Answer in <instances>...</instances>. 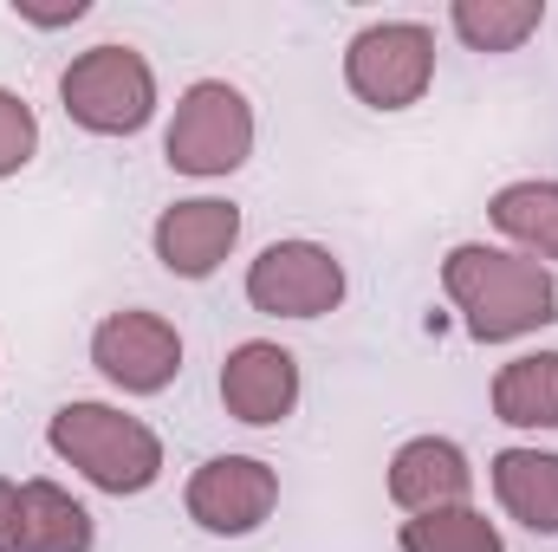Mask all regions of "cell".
Masks as SVG:
<instances>
[{
    "mask_svg": "<svg viewBox=\"0 0 558 552\" xmlns=\"http://www.w3.org/2000/svg\"><path fill=\"white\" fill-rule=\"evenodd\" d=\"M441 299L461 312V332L474 345H513L558 325L553 267L513 248H487V241H454L441 254Z\"/></svg>",
    "mask_w": 558,
    "mask_h": 552,
    "instance_id": "1",
    "label": "cell"
},
{
    "mask_svg": "<svg viewBox=\"0 0 558 552\" xmlns=\"http://www.w3.org/2000/svg\"><path fill=\"white\" fill-rule=\"evenodd\" d=\"M46 448L72 475H85L98 494H118V501H137L162 481V435L143 416L98 404V397L59 404L52 422H46Z\"/></svg>",
    "mask_w": 558,
    "mask_h": 552,
    "instance_id": "2",
    "label": "cell"
},
{
    "mask_svg": "<svg viewBox=\"0 0 558 552\" xmlns=\"http://www.w3.org/2000/svg\"><path fill=\"white\" fill-rule=\"evenodd\" d=\"M59 105L85 137H137L162 105L156 65L131 39H98V46L72 52V65L59 72Z\"/></svg>",
    "mask_w": 558,
    "mask_h": 552,
    "instance_id": "3",
    "label": "cell"
},
{
    "mask_svg": "<svg viewBox=\"0 0 558 552\" xmlns=\"http://www.w3.org/2000/svg\"><path fill=\"white\" fill-rule=\"evenodd\" d=\"M254 98L234 85V79H195L175 111H169V131H162V163L189 182H221L234 169H247L254 156Z\"/></svg>",
    "mask_w": 558,
    "mask_h": 552,
    "instance_id": "4",
    "label": "cell"
},
{
    "mask_svg": "<svg viewBox=\"0 0 558 552\" xmlns=\"http://www.w3.org/2000/svg\"><path fill=\"white\" fill-rule=\"evenodd\" d=\"M435 85V26L428 20H371L344 39V92L364 111H410Z\"/></svg>",
    "mask_w": 558,
    "mask_h": 552,
    "instance_id": "5",
    "label": "cell"
},
{
    "mask_svg": "<svg viewBox=\"0 0 558 552\" xmlns=\"http://www.w3.org/2000/svg\"><path fill=\"white\" fill-rule=\"evenodd\" d=\"M351 292L344 261L325 248V241H267L254 261H247V305L260 319H325L338 312Z\"/></svg>",
    "mask_w": 558,
    "mask_h": 552,
    "instance_id": "6",
    "label": "cell"
},
{
    "mask_svg": "<svg viewBox=\"0 0 558 552\" xmlns=\"http://www.w3.org/2000/svg\"><path fill=\"white\" fill-rule=\"evenodd\" d=\"M92 371L124 397H162L182 377V332L149 305L105 312L92 325Z\"/></svg>",
    "mask_w": 558,
    "mask_h": 552,
    "instance_id": "7",
    "label": "cell"
},
{
    "mask_svg": "<svg viewBox=\"0 0 558 552\" xmlns=\"http://www.w3.org/2000/svg\"><path fill=\"white\" fill-rule=\"evenodd\" d=\"M274 507H279V468L260 461V455H208L182 488V514L208 540H247L274 520Z\"/></svg>",
    "mask_w": 558,
    "mask_h": 552,
    "instance_id": "8",
    "label": "cell"
},
{
    "mask_svg": "<svg viewBox=\"0 0 558 552\" xmlns=\"http://www.w3.org/2000/svg\"><path fill=\"white\" fill-rule=\"evenodd\" d=\"M234 248H241V208L221 202V195L169 202L149 221V254H156L162 274H175V279H215Z\"/></svg>",
    "mask_w": 558,
    "mask_h": 552,
    "instance_id": "9",
    "label": "cell"
},
{
    "mask_svg": "<svg viewBox=\"0 0 558 552\" xmlns=\"http://www.w3.org/2000/svg\"><path fill=\"white\" fill-rule=\"evenodd\" d=\"M215 391H221V410L234 416L241 429H279L286 416L299 410L305 377H299V358L279 338H241L221 358Z\"/></svg>",
    "mask_w": 558,
    "mask_h": 552,
    "instance_id": "10",
    "label": "cell"
},
{
    "mask_svg": "<svg viewBox=\"0 0 558 552\" xmlns=\"http://www.w3.org/2000/svg\"><path fill=\"white\" fill-rule=\"evenodd\" d=\"M384 488L403 514H435V507H468L474 494V461L461 442L448 435H410L397 442L390 468H384Z\"/></svg>",
    "mask_w": 558,
    "mask_h": 552,
    "instance_id": "11",
    "label": "cell"
},
{
    "mask_svg": "<svg viewBox=\"0 0 558 552\" xmlns=\"http://www.w3.org/2000/svg\"><path fill=\"white\" fill-rule=\"evenodd\" d=\"M487 481H494V501L507 520H520L533 540H553L558 533V448H500L487 461Z\"/></svg>",
    "mask_w": 558,
    "mask_h": 552,
    "instance_id": "12",
    "label": "cell"
},
{
    "mask_svg": "<svg viewBox=\"0 0 558 552\" xmlns=\"http://www.w3.org/2000/svg\"><path fill=\"white\" fill-rule=\"evenodd\" d=\"M487 221L513 241V254L558 267V182L553 176H520L487 195Z\"/></svg>",
    "mask_w": 558,
    "mask_h": 552,
    "instance_id": "13",
    "label": "cell"
},
{
    "mask_svg": "<svg viewBox=\"0 0 558 552\" xmlns=\"http://www.w3.org/2000/svg\"><path fill=\"white\" fill-rule=\"evenodd\" d=\"M98 547V520L92 507L59 488V481H20V552H92Z\"/></svg>",
    "mask_w": 558,
    "mask_h": 552,
    "instance_id": "14",
    "label": "cell"
},
{
    "mask_svg": "<svg viewBox=\"0 0 558 552\" xmlns=\"http://www.w3.org/2000/svg\"><path fill=\"white\" fill-rule=\"evenodd\" d=\"M494 422L507 429H558V351H520L494 371Z\"/></svg>",
    "mask_w": 558,
    "mask_h": 552,
    "instance_id": "15",
    "label": "cell"
},
{
    "mask_svg": "<svg viewBox=\"0 0 558 552\" xmlns=\"http://www.w3.org/2000/svg\"><path fill=\"white\" fill-rule=\"evenodd\" d=\"M448 26L468 52H520L546 26V0H454Z\"/></svg>",
    "mask_w": 558,
    "mask_h": 552,
    "instance_id": "16",
    "label": "cell"
},
{
    "mask_svg": "<svg viewBox=\"0 0 558 552\" xmlns=\"http://www.w3.org/2000/svg\"><path fill=\"white\" fill-rule=\"evenodd\" d=\"M397 552H507L500 527L468 501V507H435V514H410L397 527Z\"/></svg>",
    "mask_w": 558,
    "mask_h": 552,
    "instance_id": "17",
    "label": "cell"
},
{
    "mask_svg": "<svg viewBox=\"0 0 558 552\" xmlns=\"http://www.w3.org/2000/svg\"><path fill=\"white\" fill-rule=\"evenodd\" d=\"M33 156H39V111H33L20 92L0 85V182L20 176Z\"/></svg>",
    "mask_w": 558,
    "mask_h": 552,
    "instance_id": "18",
    "label": "cell"
},
{
    "mask_svg": "<svg viewBox=\"0 0 558 552\" xmlns=\"http://www.w3.org/2000/svg\"><path fill=\"white\" fill-rule=\"evenodd\" d=\"M92 13V0H59V7H33V0H13V20L20 26H39V33H52V26H78Z\"/></svg>",
    "mask_w": 558,
    "mask_h": 552,
    "instance_id": "19",
    "label": "cell"
},
{
    "mask_svg": "<svg viewBox=\"0 0 558 552\" xmlns=\"http://www.w3.org/2000/svg\"><path fill=\"white\" fill-rule=\"evenodd\" d=\"M0 552H20V481L0 475Z\"/></svg>",
    "mask_w": 558,
    "mask_h": 552,
    "instance_id": "20",
    "label": "cell"
}]
</instances>
